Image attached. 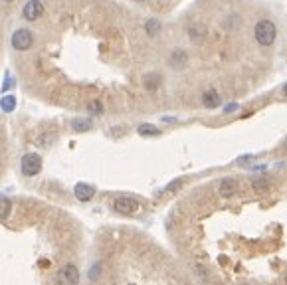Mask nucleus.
<instances>
[{"label": "nucleus", "mask_w": 287, "mask_h": 285, "mask_svg": "<svg viewBox=\"0 0 287 285\" xmlns=\"http://www.w3.org/2000/svg\"><path fill=\"white\" fill-rule=\"evenodd\" d=\"M254 36H256L260 46H272L276 42V38H278V28L270 20H260L256 24V28H254Z\"/></svg>", "instance_id": "nucleus-1"}, {"label": "nucleus", "mask_w": 287, "mask_h": 285, "mask_svg": "<svg viewBox=\"0 0 287 285\" xmlns=\"http://www.w3.org/2000/svg\"><path fill=\"white\" fill-rule=\"evenodd\" d=\"M10 44H12V48L18 50V52H26V50H30L32 44H34V34H32L30 30H26V28H20V30H16V32L12 34Z\"/></svg>", "instance_id": "nucleus-2"}, {"label": "nucleus", "mask_w": 287, "mask_h": 285, "mask_svg": "<svg viewBox=\"0 0 287 285\" xmlns=\"http://www.w3.org/2000/svg\"><path fill=\"white\" fill-rule=\"evenodd\" d=\"M42 170V158L36 152H28L22 156V172L26 176H36Z\"/></svg>", "instance_id": "nucleus-3"}, {"label": "nucleus", "mask_w": 287, "mask_h": 285, "mask_svg": "<svg viewBox=\"0 0 287 285\" xmlns=\"http://www.w3.org/2000/svg\"><path fill=\"white\" fill-rule=\"evenodd\" d=\"M113 208H115V212H119L123 216H131V214H135L141 208V204H139V200H135L131 196H119L113 202Z\"/></svg>", "instance_id": "nucleus-4"}, {"label": "nucleus", "mask_w": 287, "mask_h": 285, "mask_svg": "<svg viewBox=\"0 0 287 285\" xmlns=\"http://www.w3.org/2000/svg\"><path fill=\"white\" fill-rule=\"evenodd\" d=\"M42 14H44V4L40 0H28L24 4V8H22V16L28 22H36Z\"/></svg>", "instance_id": "nucleus-5"}, {"label": "nucleus", "mask_w": 287, "mask_h": 285, "mask_svg": "<svg viewBox=\"0 0 287 285\" xmlns=\"http://www.w3.org/2000/svg\"><path fill=\"white\" fill-rule=\"evenodd\" d=\"M73 192H75V198H77L79 202H89V200L93 198V194H95V188H93L91 184L79 182V184H75Z\"/></svg>", "instance_id": "nucleus-6"}, {"label": "nucleus", "mask_w": 287, "mask_h": 285, "mask_svg": "<svg viewBox=\"0 0 287 285\" xmlns=\"http://www.w3.org/2000/svg\"><path fill=\"white\" fill-rule=\"evenodd\" d=\"M220 196H224V198H232L234 194H236V190H238V184H236V180L234 178H224L222 182H220Z\"/></svg>", "instance_id": "nucleus-7"}, {"label": "nucleus", "mask_w": 287, "mask_h": 285, "mask_svg": "<svg viewBox=\"0 0 287 285\" xmlns=\"http://www.w3.org/2000/svg\"><path fill=\"white\" fill-rule=\"evenodd\" d=\"M62 280L72 285L77 284V282H79V272H77V268H75V266H66V268L62 270Z\"/></svg>", "instance_id": "nucleus-8"}, {"label": "nucleus", "mask_w": 287, "mask_h": 285, "mask_svg": "<svg viewBox=\"0 0 287 285\" xmlns=\"http://www.w3.org/2000/svg\"><path fill=\"white\" fill-rule=\"evenodd\" d=\"M202 103H204V107H208V109H216V107L220 105V95L210 89V91H206V93L202 95Z\"/></svg>", "instance_id": "nucleus-9"}, {"label": "nucleus", "mask_w": 287, "mask_h": 285, "mask_svg": "<svg viewBox=\"0 0 287 285\" xmlns=\"http://www.w3.org/2000/svg\"><path fill=\"white\" fill-rule=\"evenodd\" d=\"M10 208H12L10 200H8V198H4V196H0V220L8 218V214H10Z\"/></svg>", "instance_id": "nucleus-10"}, {"label": "nucleus", "mask_w": 287, "mask_h": 285, "mask_svg": "<svg viewBox=\"0 0 287 285\" xmlns=\"http://www.w3.org/2000/svg\"><path fill=\"white\" fill-rule=\"evenodd\" d=\"M158 83H160V77H158L156 73H152V75H146V77H144V87H146V89H150V91H152V89H156V87H158Z\"/></svg>", "instance_id": "nucleus-11"}, {"label": "nucleus", "mask_w": 287, "mask_h": 285, "mask_svg": "<svg viewBox=\"0 0 287 285\" xmlns=\"http://www.w3.org/2000/svg\"><path fill=\"white\" fill-rule=\"evenodd\" d=\"M144 28H146V32H148L150 36H156V34L160 32V22H158V20H148Z\"/></svg>", "instance_id": "nucleus-12"}, {"label": "nucleus", "mask_w": 287, "mask_h": 285, "mask_svg": "<svg viewBox=\"0 0 287 285\" xmlns=\"http://www.w3.org/2000/svg\"><path fill=\"white\" fill-rule=\"evenodd\" d=\"M14 105H16V99H14L12 95L2 97V101H0V107H2L4 111H12V109H14Z\"/></svg>", "instance_id": "nucleus-13"}, {"label": "nucleus", "mask_w": 287, "mask_h": 285, "mask_svg": "<svg viewBox=\"0 0 287 285\" xmlns=\"http://www.w3.org/2000/svg\"><path fill=\"white\" fill-rule=\"evenodd\" d=\"M139 135L148 137V135H160V129H154L152 125H141L139 127Z\"/></svg>", "instance_id": "nucleus-14"}, {"label": "nucleus", "mask_w": 287, "mask_h": 285, "mask_svg": "<svg viewBox=\"0 0 287 285\" xmlns=\"http://www.w3.org/2000/svg\"><path fill=\"white\" fill-rule=\"evenodd\" d=\"M72 127H73V131H87V129L91 127V123L85 121V119H75V121L72 123Z\"/></svg>", "instance_id": "nucleus-15"}, {"label": "nucleus", "mask_w": 287, "mask_h": 285, "mask_svg": "<svg viewBox=\"0 0 287 285\" xmlns=\"http://www.w3.org/2000/svg\"><path fill=\"white\" fill-rule=\"evenodd\" d=\"M252 186H254V190H266L268 188V180L266 178H254Z\"/></svg>", "instance_id": "nucleus-16"}, {"label": "nucleus", "mask_w": 287, "mask_h": 285, "mask_svg": "<svg viewBox=\"0 0 287 285\" xmlns=\"http://www.w3.org/2000/svg\"><path fill=\"white\" fill-rule=\"evenodd\" d=\"M89 111L95 113V115H101V113H103V105H101L99 101H91V103H89Z\"/></svg>", "instance_id": "nucleus-17"}, {"label": "nucleus", "mask_w": 287, "mask_h": 285, "mask_svg": "<svg viewBox=\"0 0 287 285\" xmlns=\"http://www.w3.org/2000/svg\"><path fill=\"white\" fill-rule=\"evenodd\" d=\"M180 186H182V180L178 178V180H174V182H170V184H168V186H166L164 190H166V192H174V190H176V188H180Z\"/></svg>", "instance_id": "nucleus-18"}, {"label": "nucleus", "mask_w": 287, "mask_h": 285, "mask_svg": "<svg viewBox=\"0 0 287 285\" xmlns=\"http://www.w3.org/2000/svg\"><path fill=\"white\" fill-rule=\"evenodd\" d=\"M284 95L287 97V83H286V87H284Z\"/></svg>", "instance_id": "nucleus-19"}, {"label": "nucleus", "mask_w": 287, "mask_h": 285, "mask_svg": "<svg viewBox=\"0 0 287 285\" xmlns=\"http://www.w3.org/2000/svg\"><path fill=\"white\" fill-rule=\"evenodd\" d=\"M6 2H10V0H6Z\"/></svg>", "instance_id": "nucleus-20"}, {"label": "nucleus", "mask_w": 287, "mask_h": 285, "mask_svg": "<svg viewBox=\"0 0 287 285\" xmlns=\"http://www.w3.org/2000/svg\"><path fill=\"white\" fill-rule=\"evenodd\" d=\"M139 2H141V0H139Z\"/></svg>", "instance_id": "nucleus-21"}]
</instances>
